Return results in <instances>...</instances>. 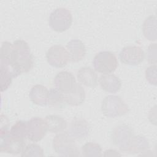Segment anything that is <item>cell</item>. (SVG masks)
Masks as SVG:
<instances>
[{
    "mask_svg": "<svg viewBox=\"0 0 157 157\" xmlns=\"http://www.w3.org/2000/svg\"><path fill=\"white\" fill-rule=\"evenodd\" d=\"M33 65V57L26 42L18 39L13 44L7 41L2 42L1 48V70L16 78L23 73L30 71Z\"/></svg>",
    "mask_w": 157,
    "mask_h": 157,
    "instance_id": "obj_1",
    "label": "cell"
},
{
    "mask_svg": "<svg viewBox=\"0 0 157 157\" xmlns=\"http://www.w3.org/2000/svg\"><path fill=\"white\" fill-rule=\"evenodd\" d=\"M53 148L55 151L61 156H78L80 150L74 139L67 132H61L53 139Z\"/></svg>",
    "mask_w": 157,
    "mask_h": 157,
    "instance_id": "obj_2",
    "label": "cell"
},
{
    "mask_svg": "<svg viewBox=\"0 0 157 157\" xmlns=\"http://www.w3.org/2000/svg\"><path fill=\"white\" fill-rule=\"evenodd\" d=\"M129 110L128 105L119 96L108 95L103 99L101 103V111L107 117H121L128 113Z\"/></svg>",
    "mask_w": 157,
    "mask_h": 157,
    "instance_id": "obj_3",
    "label": "cell"
},
{
    "mask_svg": "<svg viewBox=\"0 0 157 157\" xmlns=\"http://www.w3.org/2000/svg\"><path fill=\"white\" fill-rule=\"evenodd\" d=\"M72 23V16L66 8L59 7L55 9L50 15L48 23L51 28L58 33L67 30Z\"/></svg>",
    "mask_w": 157,
    "mask_h": 157,
    "instance_id": "obj_4",
    "label": "cell"
},
{
    "mask_svg": "<svg viewBox=\"0 0 157 157\" xmlns=\"http://www.w3.org/2000/svg\"><path fill=\"white\" fill-rule=\"evenodd\" d=\"M93 64L94 70L98 72L108 74L116 70L118 61L113 53L109 51H102L95 55Z\"/></svg>",
    "mask_w": 157,
    "mask_h": 157,
    "instance_id": "obj_5",
    "label": "cell"
},
{
    "mask_svg": "<svg viewBox=\"0 0 157 157\" xmlns=\"http://www.w3.org/2000/svg\"><path fill=\"white\" fill-rule=\"evenodd\" d=\"M134 136L133 130L131 127L121 124L114 128L110 137L113 144L121 151L126 153Z\"/></svg>",
    "mask_w": 157,
    "mask_h": 157,
    "instance_id": "obj_6",
    "label": "cell"
},
{
    "mask_svg": "<svg viewBox=\"0 0 157 157\" xmlns=\"http://www.w3.org/2000/svg\"><path fill=\"white\" fill-rule=\"evenodd\" d=\"M46 59L50 65L58 68L66 66L70 61L67 50L61 45L52 46L46 53Z\"/></svg>",
    "mask_w": 157,
    "mask_h": 157,
    "instance_id": "obj_7",
    "label": "cell"
},
{
    "mask_svg": "<svg viewBox=\"0 0 157 157\" xmlns=\"http://www.w3.org/2000/svg\"><path fill=\"white\" fill-rule=\"evenodd\" d=\"M119 57L121 62L126 65L137 66L145 59V53L140 47L129 45L121 49Z\"/></svg>",
    "mask_w": 157,
    "mask_h": 157,
    "instance_id": "obj_8",
    "label": "cell"
},
{
    "mask_svg": "<svg viewBox=\"0 0 157 157\" xmlns=\"http://www.w3.org/2000/svg\"><path fill=\"white\" fill-rule=\"evenodd\" d=\"M47 131L45 121L40 117H33L28 121V139L32 142L42 140Z\"/></svg>",
    "mask_w": 157,
    "mask_h": 157,
    "instance_id": "obj_9",
    "label": "cell"
},
{
    "mask_svg": "<svg viewBox=\"0 0 157 157\" xmlns=\"http://www.w3.org/2000/svg\"><path fill=\"white\" fill-rule=\"evenodd\" d=\"M67 132L74 140H84L90 132L89 124L83 118H74L70 123Z\"/></svg>",
    "mask_w": 157,
    "mask_h": 157,
    "instance_id": "obj_10",
    "label": "cell"
},
{
    "mask_svg": "<svg viewBox=\"0 0 157 157\" xmlns=\"http://www.w3.org/2000/svg\"><path fill=\"white\" fill-rule=\"evenodd\" d=\"M56 88L65 94L71 91L76 85V80L71 72L63 71L58 72L55 77Z\"/></svg>",
    "mask_w": 157,
    "mask_h": 157,
    "instance_id": "obj_11",
    "label": "cell"
},
{
    "mask_svg": "<svg viewBox=\"0 0 157 157\" xmlns=\"http://www.w3.org/2000/svg\"><path fill=\"white\" fill-rule=\"evenodd\" d=\"M66 48L71 62H78L82 60L85 56V46L84 44L78 39H73L69 41L66 45Z\"/></svg>",
    "mask_w": 157,
    "mask_h": 157,
    "instance_id": "obj_12",
    "label": "cell"
},
{
    "mask_svg": "<svg viewBox=\"0 0 157 157\" xmlns=\"http://www.w3.org/2000/svg\"><path fill=\"white\" fill-rule=\"evenodd\" d=\"M99 83L103 90L111 93L118 92L121 86L120 78L112 74L101 75L99 78Z\"/></svg>",
    "mask_w": 157,
    "mask_h": 157,
    "instance_id": "obj_13",
    "label": "cell"
},
{
    "mask_svg": "<svg viewBox=\"0 0 157 157\" xmlns=\"http://www.w3.org/2000/svg\"><path fill=\"white\" fill-rule=\"evenodd\" d=\"M78 82L88 87H95L98 85V75L90 67H82L77 73Z\"/></svg>",
    "mask_w": 157,
    "mask_h": 157,
    "instance_id": "obj_14",
    "label": "cell"
},
{
    "mask_svg": "<svg viewBox=\"0 0 157 157\" xmlns=\"http://www.w3.org/2000/svg\"><path fill=\"white\" fill-rule=\"evenodd\" d=\"M49 91L42 85H36L32 87L29 92V98L35 104L45 106L48 104Z\"/></svg>",
    "mask_w": 157,
    "mask_h": 157,
    "instance_id": "obj_15",
    "label": "cell"
},
{
    "mask_svg": "<svg viewBox=\"0 0 157 157\" xmlns=\"http://www.w3.org/2000/svg\"><path fill=\"white\" fill-rule=\"evenodd\" d=\"M64 97L66 104L71 106L79 105L85 101V90L80 84L77 83L71 91L64 94Z\"/></svg>",
    "mask_w": 157,
    "mask_h": 157,
    "instance_id": "obj_16",
    "label": "cell"
},
{
    "mask_svg": "<svg viewBox=\"0 0 157 157\" xmlns=\"http://www.w3.org/2000/svg\"><path fill=\"white\" fill-rule=\"evenodd\" d=\"M47 130L52 133H59L64 131L67 126L66 120L57 115H49L44 119Z\"/></svg>",
    "mask_w": 157,
    "mask_h": 157,
    "instance_id": "obj_17",
    "label": "cell"
},
{
    "mask_svg": "<svg viewBox=\"0 0 157 157\" xmlns=\"http://www.w3.org/2000/svg\"><path fill=\"white\" fill-rule=\"evenodd\" d=\"M148 148L149 143L145 137L141 135L134 136L126 153L136 154L146 152Z\"/></svg>",
    "mask_w": 157,
    "mask_h": 157,
    "instance_id": "obj_18",
    "label": "cell"
},
{
    "mask_svg": "<svg viewBox=\"0 0 157 157\" xmlns=\"http://www.w3.org/2000/svg\"><path fill=\"white\" fill-rule=\"evenodd\" d=\"M142 31L145 37L150 41L156 40V18L155 15L148 17L142 25Z\"/></svg>",
    "mask_w": 157,
    "mask_h": 157,
    "instance_id": "obj_19",
    "label": "cell"
},
{
    "mask_svg": "<svg viewBox=\"0 0 157 157\" xmlns=\"http://www.w3.org/2000/svg\"><path fill=\"white\" fill-rule=\"evenodd\" d=\"M25 146V140L14 139L11 136L6 144L2 148H0V151L12 155H18L22 152Z\"/></svg>",
    "mask_w": 157,
    "mask_h": 157,
    "instance_id": "obj_20",
    "label": "cell"
},
{
    "mask_svg": "<svg viewBox=\"0 0 157 157\" xmlns=\"http://www.w3.org/2000/svg\"><path fill=\"white\" fill-rule=\"evenodd\" d=\"M10 133L13 138L25 141L28 138V121H17L10 128Z\"/></svg>",
    "mask_w": 157,
    "mask_h": 157,
    "instance_id": "obj_21",
    "label": "cell"
},
{
    "mask_svg": "<svg viewBox=\"0 0 157 157\" xmlns=\"http://www.w3.org/2000/svg\"><path fill=\"white\" fill-rule=\"evenodd\" d=\"M65 103L64 93L57 88H51L49 91L48 105L55 109H61Z\"/></svg>",
    "mask_w": 157,
    "mask_h": 157,
    "instance_id": "obj_22",
    "label": "cell"
},
{
    "mask_svg": "<svg viewBox=\"0 0 157 157\" xmlns=\"http://www.w3.org/2000/svg\"><path fill=\"white\" fill-rule=\"evenodd\" d=\"M82 155L84 156H102L101 146L96 142H87L81 148Z\"/></svg>",
    "mask_w": 157,
    "mask_h": 157,
    "instance_id": "obj_23",
    "label": "cell"
},
{
    "mask_svg": "<svg viewBox=\"0 0 157 157\" xmlns=\"http://www.w3.org/2000/svg\"><path fill=\"white\" fill-rule=\"evenodd\" d=\"M21 156L43 157L44 156V154L43 149L39 145L32 143L25 147L24 149L21 153Z\"/></svg>",
    "mask_w": 157,
    "mask_h": 157,
    "instance_id": "obj_24",
    "label": "cell"
},
{
    "mask_svg": "<svg viewBox=\"0 0 157 157\" xmlns=\"http://www.w3.org/2000/svg\"><path fill=\"white\" fill-rule=\"evenodd\" d=\"M145 78L147 82L153 85H156V64L151 65L145 69Z\"/></svg>",
    "mask_w": 157,
    "mask_h": 157,
    "instance_id": "obj_25",
    "label": "cell"
},
{
    "mask_svg": "<svg viewBox=\"0 0 157 157\" xmlns=\"http://www.w3.org/2000/svg\"><path fill=\"white\" fill-rule=\"evenodd\" d=\"M1 74V91L3 92L7 90L9 87L10 86L12 79L13 78L11 75L8 74L7 72L0 71Z\"/></svg>",
    "mask_w": 157,
    "mask_h": 157,
    "instance_id": "obj_26",
    "label": "cell"
},
{
    "mask_svg": "<svg viewBox=\"0 0 157 157\" xmlns=\"http://www.w3.org/2000/svg\"><path fill=\"white\" fill-rule=\"evenodd\" d=\"M147 60L151 65L156 64V44H151L147 50Z\"/></svg>",
    "mask_w": 157,
    "mask_h": 157,
    "instance_id": "obj_27",
    "label": "cell"
},
{
    "mask_svg": "<svg viewBox=\"0 0 157 157\" xmlns=\"http://www.w3.org/2000/svg\"><path fill=\"white\" fill-rule=\"evenodd\" d=\"M103 156H120L121 154L114 149H109L104 151Z\"/></svg>",
    "mask_w": 157,
    "mask_h": 157,
    "instance_id": "obj_28",
    "label": "cell"
}]
</instances>
